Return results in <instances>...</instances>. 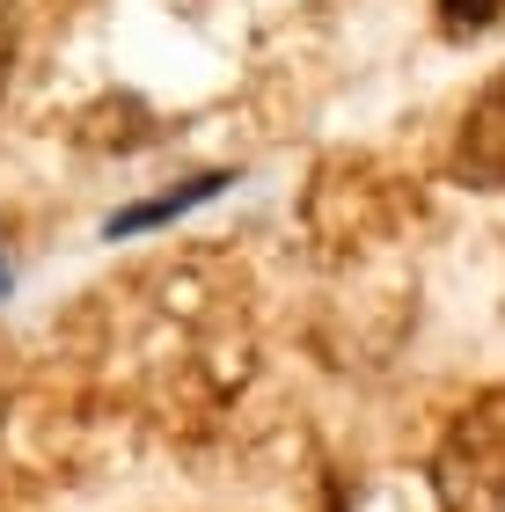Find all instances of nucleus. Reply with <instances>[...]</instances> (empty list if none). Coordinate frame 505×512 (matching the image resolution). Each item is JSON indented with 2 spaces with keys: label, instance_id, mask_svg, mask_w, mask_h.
I'll use <instances>...</instances> for the list:
<instances>
[{
  "label": "nucleus",
  "instance_id": "obj_1",
  "mask_svg": "<svg viewBox=\"0 0 505 512\" xmlns=\"http://www.w3.org/2000/svg\"><path fill=\"white\" fill-rule=\"evenodd\" d=\"M432 476L447 512H505V425H462Z\"/></svg>",
  "mask_w": 505,
  "mask_h": 512
},
{
  "label": "nucleus",
  "instance_id": "obj_2",
  "mask_svg": "<svg viewBox=\"0 0 505 512\" xmlns=\"http://www.w3.org/2000/svg\"><path fill=\"white\" fill-rule=\"evenodd\" d=\"M454 176L469 191H505V74L476 88V103L454 125Z\"/></svg>",
  "mask_w": 505,
  "mask_h": 512
},
{
  "label": "nucleus",
  "instance_id": "obj_3",
  "mask_svg": "<svg viewBox=\"0 0 505 512\" xmlns=\"http://www.w3.org/2000/svg\"><path fill=\"white\" fill-rule=\"evenodd\" d=\"M74 139H81V147H96V154H132V147H154L162 125H154V110L140 96H103V103L81 110Z\"/></svg>",
  "mask_w": 505,
  "mask_h": 512
},
{
  "label": "nucleus",
  "instance_id": "obj_4",
  "mask_svg": "<svg viewBox=\"0 0 505 512\" xmlns=\"http://www.w3.org/2000/svg\"><path fill=\"white\" fill-rule=\"evenodd\" d=\"M227 169H205V176H191V183H176V191H162V198H147V205H125V213H110L103 220V242H118V235H140V227H162V220H176V213H191V205H205V198H220L227 191Z\"/></svg>",
  "mask_w": 505,
  "mask_h": 512
},
{
  "label": "nucleus",
  "instance_id": "obj_5",
  "mask_svg": "<svg viewBox=\"0 0 505 512\" xmlns=\"http://www.w3.org/2000/svg\"><path fill=\"white\" fill-rule=\"evenodd\" d=\"M505 15V0H440V30L447 37H476Z\"/></svg>",
  "mask_w": 505,
  "mask_h": 512
},
{
  "label": "nucleus",
  "instance_id": "obj_6",
  "mask_svg": "<svg viewBox=\"0 0 505 512\" xmlns=\"http://www.w3.org/2000/svg\"><path fill=\"white\" fill-rule=\"evenodd\" d=\"M15 52H22V22H15V8L0 0V96H8V74H15Z\"/></svg>",
  "mask_w": 505,
  "mask_h": 512
},
{
  "label": "nucleus",
  "instance_id": "obj_7",
  "mask_svg": "<svg viewBox=\"0 0 505 512\" xmlns=\"http://www.w3.org/2000/svg\"><path fill=\"white\" fill-rule=\"evenodd\" d=\"M15 286V271H8V256H0V293H8Z\"/></svg>",
  "mask_w": 505,
  "mask_h": 512
},
{
  "label": "nucleus",
  "instance_id": "obj_8",
  "mask_svg": "<svg viewBox=\"0 0 505 512\" xmlns=\"http://www.w3.org/2000/svg\"><path fill=\"white\" fill-rule=\"evenodd\" d=\"M0 417H8V395H0Z\"/></svg>",
  "mask_w": 505,
  "mask_h": 512
}]
</instances>
